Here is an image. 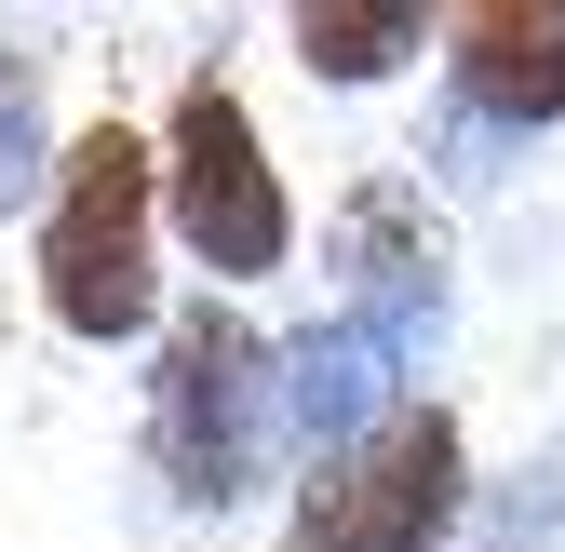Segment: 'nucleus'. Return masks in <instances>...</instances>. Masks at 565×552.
<instances>
[{
	"instance_id": "obj_4",
	"label": "nucleus",
	"mask_w": 565,
	"mask_h": 552,
	"mask_svg": "<svg viewBox=\"0 0 565 552\" xmlns=\"http://www.w3.org/2000/svg\"><path fill=\"white\" fill-rule=\"evenodd\" d=\"M162 216L189 230L202 269H230V284L282 269V243H297V216H282V176H269V149H256V108L216 82V67L175 95V135H162Z\"/></svg>"
},
{
	"instance_id": "obj_2",
	"label": "nucleus",
	"mask_w": 565,
	"mask_h": 552,
	"mask_svg": "<svg viewBox=\"0 0 565 552\" xmlns=\"http://www.w3.org/2000/svg\"><path fill=\"white\" fill-rule=\"evenodd\" d=\"M256 445H269V351L230 310H189L162 337V378H149V458L189 512H230L256 486Z\"/></svg>"
},
{
	"instance_id": "obj_8",
	"label": "nucleus",
	"mask_w": 565,
	"mask_h": 552,
	"mask_svg": "<svg viewBox=\"0 0 565 552\" xmlns=\"http://www.w3.org/2000/svg\"><path fill=\"white\" fill-rule=\"evenodd\" d=\"M28 176H41V82H28V54H0V202Z\"/></svg>"
},
{
	"instance_id": "obj_6",
	"label": "nucleus",
	"mask_w": 565,
	"mask_h": 552,
	"mask_svg": "<svg viewBox=\"0 0 565 552\" xmlns=\"http://www.w3.org/2000/svg\"><path fill=\"white\" fill-rule=\"evenodd\" d=\"M391 378H404V323H391V310H337V323H310L297 351H282L269 404H282L310 445H337V432H364L377 404H391Z\"/></svg>"
},
{
	"instance_id": "obj_3",
	"label": "nucleus",
	"mask_w": 565,
	"mask_h": 552,
	"mask_svg": "<svg viewBox=\"0 0 565 552\" xmlns=\"http://www.w3.org/2000/svg\"><path fill=\"white\" fill-rule=\"evenodd\" d=\"M445 526H458V418L445 404H377L297 499V552H431Z\"/></svg>"
},
{
	"instance_id": "obj_5",
	"label": "nucleus",
	"mask_w": 565,
	"mask_h": 552,
	"mask_svg": "<svg viewBox=\"0 0 565 552\" xmlns=\"http://www.w3.org/2000/svg\"><path fill=\"white\" fill-rule=\"evenodd\" d=\"M445 67L484 121H565V0H458Z\"/></svg>"
},
{
	"instance_id": "obj_7",
	"label": "nucleus",
	"mask_w": 565,
	"mask_h": 552,
	"mask_svg": "<svg viewBox=\"0 0 565 552\" xmlns=\"http://www.w3.org/2000/svg\"><path fill=\"white\" fill-rule=\"evenodd\" d=\"M417 14L431 0H297V54H310V82H391L417 54Z\"/></svg>"
},
{
	"instance_id": "obj_1",
	"label": "nucleus",
	"mask_w": 565,
	"mask_h": 552,
	"mask_svg": "<svg viewBox=\"0 0 565 552\" xmlns=\"http://www.w3.org/2000/svg\"><path fill=\"white\" fill-rule=\"evenodd\" d=\"M149 230H162V162L135 149L121 121L67 135V149H54V216H41V297H54L67 337L108 351V337H135V323L162 310Z\"/></svg>"
}]
</instances>
